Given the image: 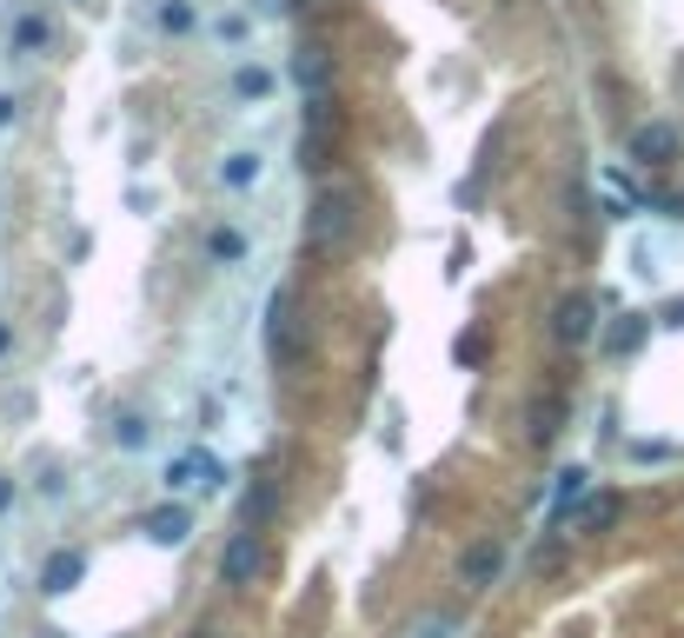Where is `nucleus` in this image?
I'll list each match as a JSON object with an SVG mask.
<instances>
[{"label":"nucleus","mask_w":684,"mask_h":638,"mask_svg":"<svg viewBox=\"0 0 684 638\" xmlns=\"http://www.w3.org/2000/svg\"><path fill=\"white\" fill-rule=\"evenodd\" d=\"M612 519H619V499H612V493H605V499H592V506L579 513V526H585V533H599V526H612Z\"/></svg>","instance_id":"obj_9"},{"label":"nucleus","mask_w":684,"mask_h":638,"mask_svg":"<svg viewBox=\"0 0 684 638\" xmlns=\"http://www.w3.org/2000/svg\"><path fill=\"white\" fill-rule=\"evenodd\" d=\"M80 573H86V559H80V553H53V559H47V573H40V593H47V599H60L67 586H80Z\"/></svg>","instance_id":"obj_6"},{"label":"nucleus","mask_w":684,"mask_h":638,"mask_svg":"<svg viewBox=\"0 0 684 638\" xmlns=\"http://www.w3.org/2000/svg\"><path fill=\"white\" fill-rule=\"evenodd\" d=\"M592 313H599V306H592V293H572V300L552 313V333H559L565 346H579V340H592Z\"/></svg>","instance_id":"obj_4"},{"label":"nucleus","mask_w":684,"mask_h":638,"mask_svg":"<svg viewBox=\"0 0 684 638\" xmlns=\"http://www.w3.org/2000/svg\"><path fill=\"white\" fill-rule=\"evenodd\" d=\"M186 533H193V513H186V506L146 513V539H153V546H186Z\"/></svg>","instance_id":"obj_5"},{"label":"nucleus","mask_w":684,"mask_h":638,"mask_svg":"<svg viewBox=\"0 0 684 638\" xmlns=\"http://www.w3.org/2000/svg\"><path fill=\"white\" fill-rule=\"evenodd\" d=\"M206 260H213V266H239V260H246V233H239V226H213V233H206Z\"/></svg>","instance_id":"obj_7"},{"label":"nucleus","mask_w":684,"mask_h":638,"mask_svg":"<svg viewBox=\"0 0 684 638\" xmlns=\"http://www.w3.org/2000/svg\"><path fill=\"white\" fill-rule=\"evenodd\" d=\"M0 353H13V326L7 320H0Z\"/></svg>","instance_id":"obj_20"},{"label":"nucleus","mask_w":684,"mask_h":638,"mask_svg":"<svg viewBox=\"0 0 684 638\" xmlns=\"http://www.w3.org/2000/svg\"><path fill=\"white\" fill-rule=\"evenodd\" d=\"M13 113H20V107H13V100L0 93V126H13Z\"/></svg>","instance_id":"obj_19"},{"label":"nucleus","mask_w":684,"mask_h":638,"mask_svg":"<svg viewBox=\"0 0 684 638\" xmlns=\"http://www.w3.org/2000/svg\"><path fill=\"white\" fill-rule=\"evenodd\" d=\"M293 73H299V80H306V87H313V93H319V87H326V60H319V47H306V53H299V67H293Z\"/></svg>","instance_id":"obj_10"},{"label":"nucleus","mask_w":684,"mask_h":638,"mask_svg":"<svg viewBox=\"0 0 684 638\" xmlns=\"http://www.w3.org/2000/svg\"><path fill=\"white\" fill-rule=\"evenodd\" d=\"M499 573H506V546H499V539H479V546L466 553V566H459V586H466V593H486Z\"/></svg>","instance_id":"obj_2"},{"label":"nucleus","mask_w":684,"mask_h":638,"mask_svg":"<svg viewBox=\"0 0 684 638\" xmlns=\"http://www.w3.org/2000/svg\"><path fill=\"white\" fill-rule=\"evenodd\" d=\"M266 566H273V553H266L259 526H239V533L226 539V553H220V579H226V586H259Z\"/></svg>","instance_id":"obj_1"},{"label":"nucleus","mask_w":684,"mask_h":638,"mask_svg":"<svg viewBox=\"0 0 684 638\" xmlns=\"http://www.w3.org/2000/svg\"><path fill=\"white\" fill-rule=\"evenodd\" d=\"M639 340H645V320H625V326H612V340H605V346H612V353H632Z\"/></svg>","instance_id":"obj_13"},{"label":"nucleus","mask_w":684,"mask_h":638,"mask_svg":"<svg viewBox=\"0 0 684 638\" xmlns=\"http://www.w3.org/2000/svg\"><path fill=\"white\" fill-rule=\"evenodd\" d=\"M160 27H166V33H186V27H193V7H186V0H166V7H160Z\"/></svg>","instance_id":"obj_11"},{"label":"nucleus","mask_w":684,"mask_h":638,"mask_svg":"<svg viewBox=\"0 0 684 638\" xmlns=\"http://www.w3.org/2000/svg\"><path fill=\"white\" fill-rule=\"evenodd\" d=\"M678 153V126L672 120H652V126H639V140H632V160H645V166H665Z\"/></svg>","instance_id":"obj_3"},{"label":"nucleus","mask_w":684,"mask_h":638,"mask_svg":"<svg viewBox=\"0 0 684 638\" xmlns=\"http://www.w3.org/2000/svg\"><path fill=\"white\" fill-rule=\"evenodd\" d=\"M253 173H259V160H253V153H239L233 166H220V180H226V186H246Z\"/></svg>","instance_id":"obj_15"},{"label":"nucleus","mask_w":684,"mask_h":638,"mask_svg":"<svg viewBox=\"0 0 684 638\" xmlns=\"http://www.w3.org/2000/svg\"><path fill=\"white\" fill-rule=\"evenodd\" d=\"M239 93H246V100L273 93V73H259V67H239Z\"/></svg>","instance_id":"obj_14"},{"label":"nucleus","mask_w":684,"mask_h":638,"mask_svg":"<svg viewBox=\"0 0 684 638\" xmlns=\"http://www.w3.org/2000/svg\"><path fill=\"white\" fill-rule=\"evenodd\" d=\"M7 506H13V479H0V513H7Z\"/></svg>","instance_id":"obj_21"},{"label":"nucleus","mask_w":684,"mask_h":638,"mask_svg":"<svg viewBox=\"0 0 684 638\" xmlns=\"http://www.w3.org/2000/svg\"><path fill=\"white\" fill-rule=\"evenodd\" d=\"M113 439H120V446H146V419H133V413L113 419Z\"/></svg>","instance_id":"obj_16"},{"label":"nucleus","mask_w":684,"mask_h":638,"mask_svg":"<svg viewBox=\"0 0 684 638\" xmlns=\"http://www.w3.org/2000/svg\"><path fill=\"white\" fill-rule=\"evenodd\" d=\"M273 506H279V493H273V486H259V493L246 499V526H259V519H266Z\"/></svg>","instance_id":"obj_17"},{"label":"nucleus","mask_w":684,"mask_h":638,"mask_svg":"<svg viewBox=\"0 0 684 638\" xmlns=\"http://www.w3.org/2000/svg\"><path fill=\"white\" fill-rule=\"evenodd\" d=\"M412 638H452V626H446V619H426V626H419Z\"/></svg>","instance_id":"obj_18"},{"label":"nucleus","mask_w":684,"mask_h":638,"mask_svg":"<svg viewBox=\"0 0 684 638\" xmlns=\"http://www.w3.org/2000/svg\"><path fill=\"white\" fill-rule=\"evenodd\" d=\"M579 493H585V466H565V473H559V493H552V513H565Z\"/></svg>","instance_id":"obj_8"},{"label":"nucleus","mask_w":684,"mask_h":638,"mask_svg":"<svg viewBox=\"0 0 684 638\" xmlns=\"http://www.w3.org/2000/svg\"><path fill=\"white\" fill-rule=\"evenodd\" d=\"M13 40H20V47H33V53H47V47H53V33H47L40 20H20V27H13Z\"/></svg>","instance_id":"obj_12"}]
</instances>
